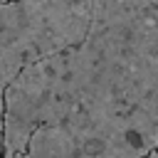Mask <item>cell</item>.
<instances>
[{
  "instance_id": "cell-3",
  "label": "cell",
  "mask_w": 158,
  "mask_h": 158,
  "mask_svg": "<svg viewBox=\"0 0 158 158\" xmlns=\"http://www.w3.org/2000/svg\"><path fill=\"white\" fill-rule=\"evenodd\" d=\"M15 158H86L77 138L62 123H42L27 141V148Z\"/></svg>"
},
{
  "instance_id": "cell-4",
  "label": "cell",
  "mask_w": 158,
  "mask_h": 158,
  "mask_svg": "<svg viewBox=\"0 0 158 158\" xmlns=\"http://www.w3.org/2000/svg\"><path fill=\"white\" fill-rule=\"evenodd\" d=\"M143 158H158V146H156V148H153L148 156H143Z\"/></svg>"
},
{
  "instance_id": "cell-1",
  "label": "cell",
  "mask_w": 158,
  "mask_h": 158,
  "mask_svg": "<svg viewBox=\"0 0 158 158\" xmlns=\"http://www.w3.org/2000/svg\"><path fill=\"white\" fill-rule=\"evenodd\" d=\"M42 123H62L86 158H143L158 146V0H94L79 44L12 79L2 158Z\"/></svg>"
},
{
  "instance_id": "cell-2",
  "label": "cell",
  "mask_w": 158,
  "mask_h": 158,
  "mask_svg": "<svg viewBox=\"0 0 158 158\" xmlns=\"http://www.w3.org/2000/svg\"><path fill=\"white\" fill-rule=\"evenodd\" d=\"M94 0H5L0 2V138L5 91L12 79L52 54L79 44L91 25Z\"/></svg>"
},
{
  "instance_id": "cell-5",
  "label": "cell",
  "mask_w": 158,
  "mask_h": 158,
  "mask_svg": "<svg viewBox=\"0 0 158 158\" xmlns=\"http://www.w3.org/2000/svg\"><path fill=\"white\" fill-rule=\"evenodd\" d=\"M0 2H5V0H0Z\"/></svg>"
}]
</instances>
